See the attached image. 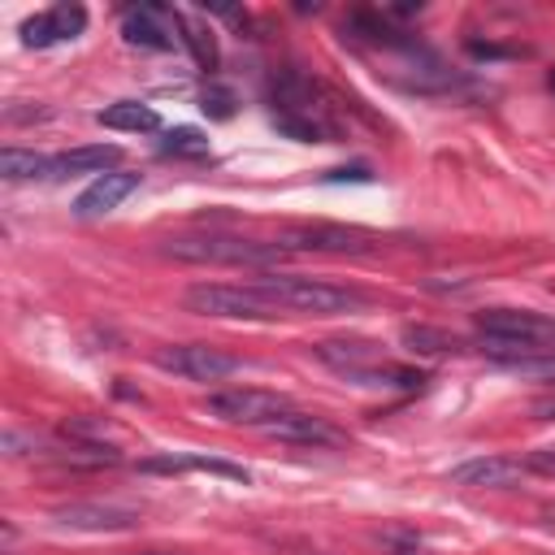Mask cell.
<instances>
[{"mask_svg": "<svg viewBox=\"0 0 555 555\" xmlns=\"http://www.w3.org/2000/svg\"><path fill=\"white\" fill-rule=\"evenodd\" d=\"M264 434L278 442H295V447H343L347 442V434L338 425H330L325 416H312V412H295V408L273 416L264 425Z\"/></svg>", "mask_w": 555, "mask_h": 555, "instance_id": "obj_8", "label": "cell"}, {"mask_svg": "<svg viewBox=\"0 0 555 555\" xmlns=\"http://www.w3.org/2000/svg\"><path fill=\"white\" fill-rule=\"evenodd\" d=\"M503 369H512V373H520V377H538V382H555V351L546 347V351H533V356H520V360H512V364H503Z\"/></svg>", "mask_w": 555, "mask_h": 555, "instance_id": "obj_25", "label": "cell"}, {"mask_svg": "<svg viewBox=\"0 0 555 555\" xmlns=\"http://www.w3.org/2000/svg\"><path fill=\"white\" fill-rule=\"evenodd\" d=\"M160 156H191V160H199V156H208V139L195 126H173L160 139Z\"/></svg>", "mask_w": 555, "mask_h": 555, "instance_id": "obj_21", "label": "cell"}, {"mask_svg": "<svg viewBox=\"0 0 555 555\" xmlns=\"http://www.w3.org/2000/svg\"><path fill=\"white\" fill-rule=\"evenodd\" d=\"M139 186V173H126V169H108L100 178H91V186L74 199V212L78 217H100V212H113L130 191Z\"/></svg>", "mask_w": 555, "mask_h": 555, "instance_id": "obj_12", "label": "cell"}, {"mask_svg": "<svg viewBox=\"0 0 555 555\" xmlns=\"http://www.w3.org/2000/svg\"><path fill=\"white\" fill-rule=\"evenodd\" d=\"M347 26L356 30V39H369V43H382V48H408L403 30L386 26L377 13H351V17H347Z\"/></svg>", "mask_w": 555, "mask_h": 555, "instance_id": "obj_20", "label": "cell"}, {"mask_svg": "<svg viewBox=\"0 0 555 555\" xmlns=\"http://www.w3.org/2000/svg\"><path fill=\"white\" fill-rule=\"evenodd\" d=\"M39 117H48V108H17V104L4 108V121H39Z\"/></svg>", "mask_w": 555, "mask_h": 555, "instance_id": "obj_27", "label": "cell"}, {"mask_svg": "<svg viewBox=\"0 0 555 555\" xmlns=\"http://www.w3.org/2000/svg\"><path fill=\"white\" fill-rule=\"evenodd\" d=\"M525 468H529V473H546V477H555V447L533 451V455L525 460Z\"/></svg>", "mask_w": 555, "mask_h": 555, "instance_id": "obj_26", "label": "cell"}, {"mask_svg": "<svg viewBox=\"0 0 555 555\" xmlns=\"http://www.w3.org/2000/svg\"><path fill=\"white\" fill-rule=\"evenodd\" d=\"M152 364L173 373V377H191V382H221V377L243 369L238 356L208 347V343H165L152 351Z\"/></svg>", "mask_w": 555, "mask_h": 555, "instance_id": "obj_4", "label": "cell"}, {"mask_svg": "<svg viewBox=\"0 0 555 555\" xmlns=\"http://www.w3.org/2000/svg\"><path fill=\"white\" fill-rule=\"evenodd\" d=\"M182 308L199 312V317H217V321H269L282 308L260 295L256 286H230V282H199L182 291Z\"/></svg>", "mask_w": 555, "mask_h": 555, "instance_id": "obj_3", "label": "cell"}, {"mask_svg": "<svg viewBox=\"0 0 555 555\" xmlns=\"http://www.w3.org/2000/svg\"><path fill=\"white\" fill-rule=\"evenodd\" d=\"M260 295H269L278 308H291V312H312V317H338V312H356L369 304L364 291H351V286H334V282H317V278H304V273H269L260 282H251Z\"/></svg>", "mask_w": 555, "mask_h": 555, "instance_id": "obj_1", "label": "cell"}, {"mask_svg": "<svg viewBox=\"0 0 555 555\" xmlns=\"http://www.w3.org/2000/svg\"><path fill=\"white\" fill-rule=\"evenodd\" d=\"M477 330H481V338H503V343L542 347V351H546V343H555V317L533 312V308H481Z\"/></svg>", "mask_w": 555, "mask_h": 555, "instance_id": "obj_6", "label": "cell"}, {"mask_svg": "<svg viewBox=\"0 0 555 555\" xmlns=\"http://www.w3.org/2000/svg\"><path fill=\"white\" fill-rule=\"evenodd\" d=\"M373 234L356 230V225H330V221H312V225H291L278 234L282 251H373Z\"/></svg>", "mask_w": 555, "mask_h": 555, "instance_id": "obj_7", "label": "cell"}, {"mask_svg": "<svg viewBox=\"0 0 555 555\" xmlns=\"http://www.w3.org/2000/svg\"><path fill=\"white\" fill-rule=\"evenodd\" d=\"M95 121L100 126H108V130H130V134H147V130H156L160 126V117H156V108L152 104H139V100H117V104H108V108H100L95 113Z\"/></svg>", "mask_w": 555, "mask_h": 555, "instance_id": "obj_18", "label": "cell"}, {"mask_svg": "<svg viewBox=\"0 0 555 555\" xmlns=\"http://www.w3.org/2000/svg\"><path fill=\"white\" fill-rule=\"evenodd\" d=\"M312 356H317L321 364H330V369H338V373L356 377V373L373 369L377 347H373V343H360V338H325V343H317V347H312Z\"/></svg>", "mask_w": 555, "mask_h": 555, "instance_id": "obj_15", "label": "cell"}, {"mask_svg": "<svg viewBox=\"0 0 555 555\" xmlns=\"http://www.w3.org/2000/svg\"><path fill=\"white\" fill-rule=\"evenodd\" d=\"M82 26H87V9L82 4H52V9H43V13L22 22V43L26 48H48V43L82 35Z\"/></svg>", "mask_w": 555, "mask_h": 555, "instance_id": "obj_10", "label": "cell"}, {"mask_svg": "<svg viewBox=\"0 0 555 555\" xmlns=\"http://www.w3.org/2000/svg\"><path fill=\"white\" fill-rule=\"evenodd\" d=\"M117 160H121V147L117 143H87V147H74V152L52 156V178H69V173H95L100 178Z\"/></svg>", "mask_w": 555, "mask_h": 555, "instance_id": "obj_14", "label": "cell"}, {"mask_svg": "<svg viewBox=\"0 0 555 555\" xmlns=\"http://www.w3.org/2000/svg\"><path fill=\"white\" fill-rule=\"evenodd\" d=\"M165 256L186 260V264H278L282 247L278 243H256V238H238V234H191V238H169Z\"/></svg>", "mask_w": 555, "mask_h": 555, "instance_id": "obj_2", "label": "cell"}, {"mask_svg": "<svg viewBox=\"0 0 555 555\" xmlns=\"http://www.w3.org/2000/svg\"><path fill=\"white\" fill-rule=\"evenodd\" d=\"M61 434H65L69 442H82V447H108L104 438L113 434V425H108L104 416H69V421L61 425Z\"/></svg>", "mask_w": 555, "mask_h": 555, "instance_id": "obj_22", "label": "cell"}, {"mask_svg": "<svg viewBox=\"0 0 555 555\" xmlns=\"http://www.w3.org/2000/svg\"><path fill=\"white\" fill-rule=\"evenodd\" d=\"M52 520L65 525V529L113 533V529H134V525H139V512H134V507H121V503H95V499H82V503H65V507H56Z\"/></svg>", "mask_w": 555, "mask_h": 555, "instance_id": "obj_9", "label": "cell"}, {"mask_svg": "<svg viewBox=\"0 0 555 555\" xmlns=\"http://www.w3.org/2000/svg\"><path fill=\"white\" fill-rule=\"evenodd\" d=\"M525 473H529L525 460L481 455V460H464L460 468H451V481L455 486H490V490H503V486H516Z\"/></svg>", "mask_w": 555, "mask_h": 555, "instance_id": "obj_13", "label": "cell"}, {"mask_svg": "<svg viewBox=\"0 0 555 555\" xmlns=\"http://www.w3.org/2000/svg\"><path fill=\"white\" fill-rule=\"evenodd\" d=\"M147 555H165V551H147Z\"/></svg>", "mask_w": 555, "mask_h": 555, "instance_id": "obj_31", "label": "cell"}, {"mask_svg": "<svg viewBox=\"0 0 555 555\" xmlns=\"http://www.w3.org/2000/svg\"><path fill=\"white\" fill-rule=\"evenodd\" d=\"M173 13L178 9H160V4H139L121 17V39L134 43V48H152V52H165L173 48Z\"/></svg>", "mask_w": 555, "mask_h": 555, "instance_id": "obj_11", "label": "cell"}, {"mask_svg": "<svg viewBox=\"0 0 555 555\" xmlns=\"http://www.w3.org/2000/svg\"><path fill=\"white\" fill-rule=\"evenodd\" d=\"M0 178H9V182L52 178V156L30 152V147H4V152H0Z\"/></svg>", "mask_w": 555, "mask_h": 555, "instance_id": "obj_19", "label": "cell"}, {"mask_svg": "<svg viewBox=\"0 0 555 555\" xmlns=\"http://www.w3.org/2000/svg\"><path fill=\"white\" fill-rule=\"evenodd\" d=\"M533 412H538V421H555V399H538Z\"/></svg>", "mask_w": 555, "mask_h": 555, "instance_id": "obj_28", "label": "cell"}, {"mask_svg": "<svg viewBox=\"0 0 555 555\" xmlns=\"http://www.w3.org/2000/svg\"><path fill=\"white\" fill-rule=\"evenodd\" d=\"M390 13H395V17H408V13H421V4H395Z\"/></svg>", "mask_w": 555, "mask_h": 555, "instance_id": "obj_29", "label": "cell"}, {"mask_svg": "<svg viewBox=\"0 0 555 555\" xmlns=\"http://www.w3.org/2000/svg\"><path fill=\"white\" fill-rule=\"evenodd\" d=\"M234 91L230 87H221V82H208L204 91H199V108L212 117V121H225V117H234Z\"/></svg>", "mask_w": 555, "mask_h": 555, "instance_id": "obj_24", "label": "cell"}, {"mask_svg": "<svg viewBox=\"0 0 555 555\" xmlns=\"http://www.w3.org/2000/svg\"><path fill=\"white\" fill-rule=\"evenodd\" d=\"M0 447H4V455H52L56 447L43 438V434H22V429H4V438H0Z\"/></svg>", "mask_w": 555, "mask_h": 555, "instance_id": "obj_23", "label": "cell"}, {"mask_svg": "<svg viewBox=\"0 0 555 555\" xmlns=\"http://www.w3.org/2000/svg\"><path fill=\"white\" fill-rule=\"evenodd\" d=\"M546 87H551V91H555V69H551V74H546Z\"/></svg>", "mask_w": 555, "mask_h": 555, "instance_id": "obj_30", "label": "cell"}, {"mask_svg": "<svg viewBox=\"0 0 555 555\" xmlns=\"http://www.w3.org/2000/svg\"><path fill=\"white\" fill-rule=\"evenodd\" d=\"M291 403L278 390H256V386H230V390H212L204 399V412L225 421V425H269L273 416H282Z\"/></svg>", "mask_w": 555, "mask_h": 555, "instance_id": "obj_5", "label": "cell"}, {"mask_svg": "<svg viewBox=\"0 0 555 555\" xmlns=\"http://www.w3.org/2000/svg\"><path fill=\"white\" fill-rule=\"evenodd\" d=\"M403 347L412 351V356H460L468 343L460 338V334H451V330H438V325H403Z\"/></svg>", "mask_w": 555, "mask_h": 555, "instance_id": "obj_16", "label": "cell"}, {"mask_svg": "<svg viewBox=\"0 0 555 555\" xmlns=\"http://www.w3.org/2000/svg\"><path fill=\"white\" fill-rule=\"evenodd\" d=\"M173 26H178V39L186 43V52H191V61L199 65V69H217V61H221V52H217V39H212V30L204 26V22H195L191 13H173Z\"/></svg>", "mask_w": 555, "mask_h": 555, "instance_id": "obj_17", "label": "cell"}]
</instances>
